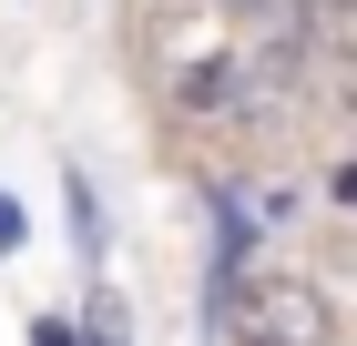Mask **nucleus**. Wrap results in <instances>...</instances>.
<instances>
[{
	"label": "nucleus",
	"mask_w": 357,
	"mask_h": 346,
	"mask_svg": "<svg viewBox=\"0 0 357 346\" xmlns=\"http://www.w3.org/2000/svg\"><path fill=\"white\" fill-rule=\"evenodd\" d=\"M215 10H266V0H215Z\"/></svg>",
	"instance_id": "obj_4"
},
{
	"label": "nucleus",
	"mask_w": 357,
	"mask_h": 346,
	"mask_svg": "<svg viewBox=\"0 0 357 346\" xmlns=\"http://www.w3.org/2000/svg\"><path fill=\"white\" fill-rule=\"evenodd\" d=\"M72 244H82V265L102 255V224H92V184H82V173H72Z\"/></svg>",
	"instance_id": "obj_2"
},
{
	"label": "nucleus",
	"mask_w": 357,
	"mask_h": 346,
	"mask_svg": "<svg viewBox=\"0 0 357 346\" xmlns=\"http://www.w3.org/2000/svg\"><path fill=\"white\" fill-rule=\"evenodd\" d=\"M10 244H21V204L0 194V255H10Z\"/></svg>",
	"instance_id": "obj_3"
},
{
	"label": "nucleus",
	"mask_w": 357,
	"mask_h": 346,
	"mask_svg": "<svg viewBox=\"0 0 357 346\" xmlns=\"http://www.w3.org/2000/svg\"><path fill=\"white\" fill-rule=\"evenodd\" d=\"M215 316H225V346H337V306L306 275H235Z\"/></svg>",
	"instance_id": "obj_1"
}]
</instances>
